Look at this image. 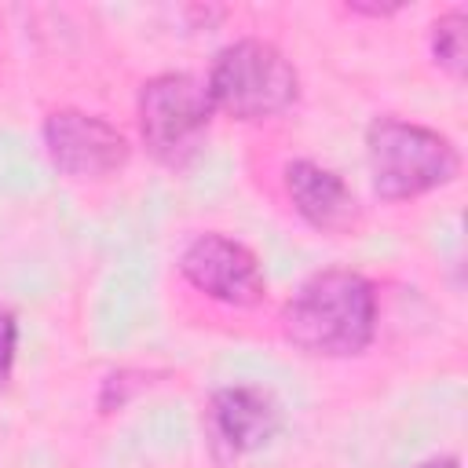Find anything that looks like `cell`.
Listing matches in <instances>:
<instances>
[{"label": "cell", "mask_w": 468, "mask_h": 468, "mask_svg": "<svg viewBox=\"0 0 468 468\" xmlns=\"http://www.w3.org/2000/svg\"><path fill=\"white\" fill-rule=\"evenodd\" d=\"M282 333L307 355H362L377 336L373 282L358 271H322L307 278L282 307Z\"/></svg>", "instance_id": "obj_1"}, {"label": "cell", "mask_w": 468, "mask_h": 468, "mask_svg": "<svg viewBox=\"0 0 468 468\" xmlns=\"http://www.w3.org/2000/svg\"><path fill=\"white\" fill-rule=\"evenodd\" d=\"M366 161L380 201L431 194L461 172V154L446 135L402 117H377L366 128Z\"/></svg>", "instance_id": "obj_2"}, {"label": "cell", "mask_w": 468, "mask_h": 468, "mask_svg": "<svg viewBox=\"0 0 468 468\" xmlns=\"http://www.w3.org/2000/svg\"><path fill=\"white\" fill-rule=\"evenodd\" d=\"M205 88L212 110L230 113L234 121H267L296 102L300 77L274 44L245 37L216 55Z\"/></svg>", "instance_id": "obj_3"}, {"label": "cell", "mask_w": 468, "mask_h": 468, "mask_svg": "<svg viewBox=\"0 0 468 468\" xmlns=\"http://www.w3.org/2000/svg\"><path fill=\"white\" fill-rule=\"evenodd\" d=\"M205 80L190 73H157L139 91V135L154 161L183 168L205 143L212 121Z\"/></svg>", "instance_id": "obj_4"}, {"label": "cell", "mask_w": 468, "mask_h": 468, "mask_svg": "<svg viewBox=\"0 0 468 468\" xmlns=\"http://www.w3.org/2000/svg\"><path fill=\"white\" fill-rule=\"evenodd\" d=\"M179 274L197 292L227 307H256L267 292V278L252 249L219 230H205L186 241L179 252Z\"/></svg>", "instance_id": "obj_5"}, {"label": "cell", "mask_w": 468, "mask_h": 468, "mask_svg": "<svg viewBox=\"0 0 468 468\" xmlns=\"http://www.w3.org/2000/svg\"><path fill=\"white\" fill-rule=\"evenodd\" d=\"M44 150L69 179H102L128 165V139L110 121L84 110H55L44 121Z\"/></svg>", "instance_id": "obj_6"}, {"label": "cell", "mask_w": 468, "mask_h": 468, "mask_svg": "<svg viewBox=\"0 0 468 468\" xmlns=\"http://www.w3.org/2000/svg\"><path fill=\"white\" fill-rule=\"evenodd\" d=\"M278 402L252 384L219 388L205 406V439L216 464H234L238 457L252 453L278 431Z\"/></svg>", "instance_id": "obj_7"}, {"label": "cell", "mask_w": 468, "mask_h": 468, "mask_svg": "<svg viewBox=\"0 0 468 468\" xmlns=\"http://www.w3.org/2000/svg\"><path fill=\"white\" fill-rule=\"evenodd\" d=\"M285 194L303 223H311L322 234H344L358 219V201L351 186L318 161L296 157L285 165Z\"/></svg>", "instance_id": "obj_8"}, {"label": "cell", "mask_w": 468, "mask_h": 468, "mask_svg": "<svg viewBox=\"0 0 468 468\" xmlns=\"http://www.w3.org/2000/svg\"><path fill=\"white\" fill-rule=\"evenodd\" d=\"M431 58L450 77H464V7H450L431 26Z\"/></svg>", "instance_id": "obj_9"}, {"label": "cell", "mask_w": 468, "mask_h": 468, "mask_svg": "<svg viewBox=\"0 0 468 468\" xmlns=\"http://www.w3.org/2000/svg\"><path fill=\"white\" fill-rule=\"evenodd\" d=\"M143 384H150V380H146V373H139V369H117V373H110V377L102 380V391H99V410H102V413L121 410Z\"/></svg>", "instance_id": "obj_10"}, {"label": "cell", "mask_w": 468, "mask_h": 468, "mask_svg": "<svg viewBox=\"0 0 468 468\" xmlns=\"http://www.w3.org/2000/svg\"><path fill=\"white\" fill-rule=\"evenodd\" d=\"M15 351H18V318H15V311L0 307V388H7V380H11Z\"/></svg>", "instance_id": "obj_11"}, {"label": "cell", "mask_w": 468, "mask_h": 468, "mask_svg": "<svg viewBox=\"0 0 468 468\" xmlns=\"http://www.w3.org/2000/svg\"><path fill=\"white\" fill-rule=\"evenodd\" d=\"M347 11L351 15H366V18H391V15L402 11V4H358V0H351Z\"/></svg>", "instance_id": "obj_12"}, {"label": "cell", "mask_w": 468, "mask_h": 468, "mask_svg": "<svg viewBox=\"0 0 468 468\" xmlns=\"http://www.w3.org/2000/svg\"><path fill=\"white\" fill-rule=\"evenodd\" d=\"M417 468H461V461L453 453H442V457H431V461H420Z\"/></svg>", "instance_id": "obj_13"}]
</instances>
